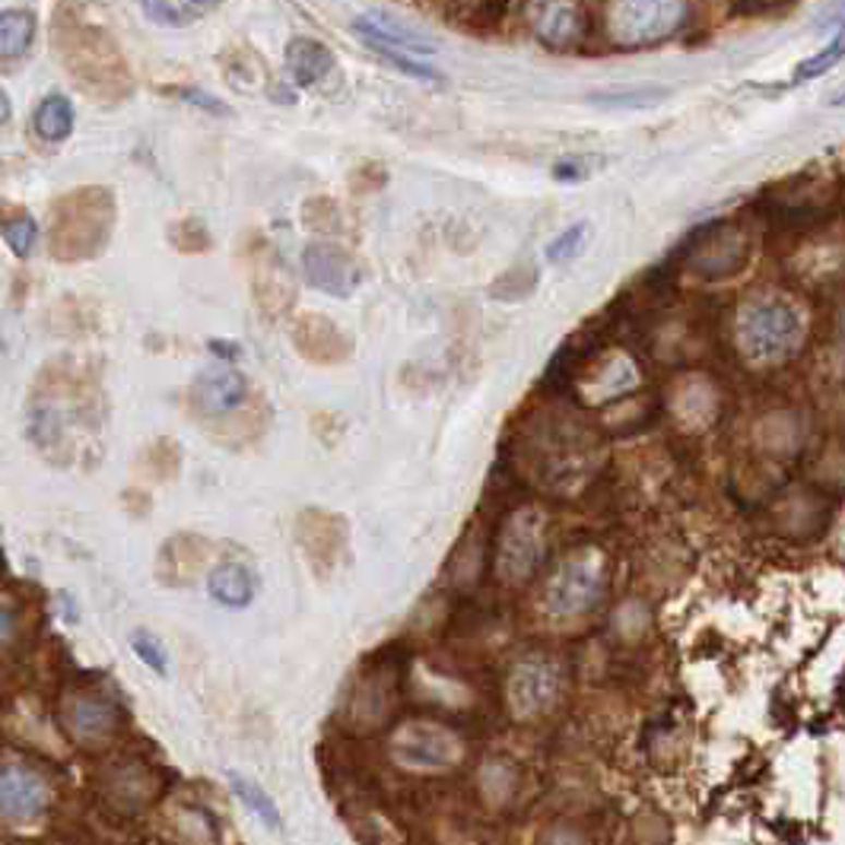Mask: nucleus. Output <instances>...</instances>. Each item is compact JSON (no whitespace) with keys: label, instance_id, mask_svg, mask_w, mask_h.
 Wrapping results in <instances>:
<instances>
[{"label":"nucleus","instance_id":"obj_1","mask_svg":"<svg viewBox=\"0 0 845 845\" xmlns=\"http://www.w3.org/2000/svg\"><path fill=\"white\" fill-rule=\"evenodd\" d=\"M737 340L744 357H750L760 366L785 363L798 353L805 340V315L798 312L795 302L782 295L753 299L740 309Z\"/></svg>","mask_w":845,"mask_h":845},{"label":"nucleus","instance_id":"obj_2","mask_svg":"<svg viewBox=\"0 0 845 845\" xmlns=\"http://www.w3.org/2000/svg\"><path fill=\"white\" fill-rule=\"evenodd\" d=\"M607 569L597 553H576L551 576L544 589V604L556 617H579L604 597Z\"/></svg>","mask_w":845,"mask_h":845},{"label":"nucleus","instance_id":"obj_3","mask_svg":"<svg viewBox=\"0 0 845 845\" xmlns=\"http://www.w3.org/2000/svg\"><path fill=\"white\" fill-rule=\"evenodd\" d=\"M690 16L687 3L677 0H649V3H614L607 10V29L614 45L642 48L674 36Z\"/></svg>","mask_w":845,"mask_h":845},{"label":"nucleus","instance_id":"obj_4","mask_svg":"<svg viewBox=\"0 0 845 845\" xmlns=\"http://www.w3.org/2000/svg\"><path fill=\"white\" fill-rule=\"evenodd\" d=\"M541 553H544V521L534 512L515 515L499 538V559H496L499 576L506 582L528 579L538 569Z\"/></svg>","mask_w":845,"mask_h":845},{"label":"nucleus","instance_id":"obj_5","mask_svg":"<svg viewBox=\"0 0 845 845\" xmlns=\"http://www.w3.org/2000/svg\"><path fill=\"white\" fill-rule=\"evenodd\" d=\"M51 805L48 782L29 766L7 763L0 766V820L3 823H33Z\"/></svg>","mask_w":845,"mask_h":845},{"label":"nucleus","instance_id":"obj_6","mask_svg":"<svg viewBox=\"0 0 845 845\" xmlns=\"http://www.w3.org/2000/svg\"><path fill=\"white\" fill-rule=\"evenodd\" d=\"M353 33L360 38H366L372 48H385V51H398V55H410V58H430L436 55V41L430 36H423L420 29L405 26L401 20H391L382 10H369L363 16L353 20Z\"/></svg>","mask_w":845,"mask_h":845},{"label":"nucleus","instance_id":"obj_7","mask_svg":"<svg viewBox=\"0 0 845 845\" xmlns=\"http://www.w3.org/2000/svg\"><path fill=\"white\" fill-rule=\"evenodd\" d=\"M398 757H401V763L417 766V770H439V766L455 763L458 744H455V737L445 735L439 728L413 725L398 737Z\"/></svg>","mask_w":845,"mask_h":845},{"label":"nucleus","instance_id":"obj_8","mask_svg":"<svg viewBox=\"0 0 845 845\" xmlns=\"http://www.w3.org/2000/svg\"><path fill=\"white\" fill-rule=\"evenodd\" d=\"M305 274L312 280V287L325 290L331 295H347L357 283V264L347 257V252H340L337 245H309L305 252Z\"/></svg>","mask_w":845,"mask_h":845},{"label":"nucleus","instance_id":"obj_9","mask_svg":"<svg viewBox=\"0 0 845 845\" xmlns=\"http://www.w3.org/2000/svg\"><path fill=\"white\" fill-rule=\"evenodd\" d=\"M287 68L299 86H315L318 80H325L334 71L331 48L315 38H293L287 45Z\"/></svg>","mask_w":845,"mask_h":845},{"label":"nucleus","instance_id":"obj_10","mask_svg":"<svg viewBox=\"0 0 845 845\" xmlns=\"http://www.w3.org/2000/svg\"><path fill=\"white\" fill-rule=\"evenodd\" d=\"M207 591H210V597H214L217 604H222V607L242 611V607H249V604L255 601L257 582L245 566H239V563H222V566H217V569L210 572Z\"/></svg>","mask_w":845,"mask_h":845},{"label":"nucleus","instance_id":"obj_11","mask_svg":"<svg viewBox=\"0 0 845 845\" xmlns=\"http://www.w3.org/2000/svg\"><path fill=\"white\" fill-rule=\"evenodd\" d=\"M245 378L239 372H229V369H220V372H207L201 375L197 388H194V398L197 405L204 407L207 413H226L232 407H239L245 401Z\"/></svg>","mask_w":845,"mask_h":845},{"label":"nucleus","instance_id":"obj_12","mask_svg":"<svg viewBox=\"0 0 845 845\" xmlns=\"http://www.w3.org/2000/svg\"><path fill=\"white\" fill-rule=\"evenodd\" d=\"M556 693V677L547 664H524L512 680L515 712H538Z\"/></svg>","mask_w":845,"mask_h":845},{"label":"nucleus","instance_id":"obj_13","mask_svg":"<svg viewBox=\"0 0 845 845\" xmlns=\"http://www.w3.org/2000/svg\"><path fill=\"white\" fill-rule=\"evenodd\" d=\"M541 41H547L551 48H566L576 45L586 23H582V10L579 7H538V23H534Z\"/></svg>","mask_w":845,"mask_h":845},{"label":"nucleus","instance_id":"obj_14","mask_svg":"<svg viewBox=\"0 0 845 845\" xmlns=\"http://www.w3.org/2000/svg\"><path fill=\"white\" fill-rule=\"evenodd\" d=\"M33 128L38 137L61 144L74 134V102L61 93H51L38 102L36 114H33Z\"/></svg>","mask_w":845,"mask_h":845},{"label":"nucleus","instance_id":"obj_15","mask_svg":"<svg viewBox=\"0 0 845 845\" xmlns=\"http://www.w3.org/2000/svg\"><path fill=\"white\" fill-rule=\"evenodd\" d=\"M36 38V13L13 7L0 13V58H20Z\"/></svg>","mask_w":845,"mask_h":845},{"label":"nucleus","instance_id":"obj_16","mask_svg":"<svg viewBox=\"0 0 845 845\" xmlns=\"http://www.w3.org/2000/svg\"><path fill=\"white\" fill-rule=\"evenodd\" d=\"M111 722H114V712L106 702H99V699H76L74 705H71V712H68V725L80 737L106 735L111 728Z\"/></svg>","mask_w":845,"mask_h":845},{"label":"nucleus","instance_id":"obj_17","mask_svg":"<svg viewBox=\"0 0 845 845\" xmlns=\"http://www.w3.org/2000/svg\"><path fill=\"white\" fill-rule=\"evenodd\" d=\"M226 778H229V788L236 792V798H239L245 808L252 810L264 826L280 830V808L274 805V798H270L261 785L249 782V778H242V775H236V772H229Z\"/></svg>","mask_w":845,"mask_h":845},{"label":"nucleus","instance_id":"obj_18","mask_svg":"<svg viewBox=\"0 0 845 845\" xmlns=\"http://www.w3.org/2000/svg\"><path fill=\"white\" fill-rule=\"evenodd\" d=\"M667 86H624V89H604L594 93L591 102L597 106H624V109H645V106H659L662 99H667Z\"/></svg>","mask_w":845,"mask_h":845},{"label":"nucleus","instance_id":"obj_19","mask_svg":"<svg viewBox=\"0 0 845 845\" xmlns=\"http://www.w3.org/2000/svg\"><path fill=\"white\" fill-rule=\"evenodd\" d=\"M141 10H144V16H149L159 26H188V23H194V20L210 13V7H204V3H172V0L144 3Z\"/></svg>","mask_w":845,"mask_h":845},{"label":"nucleus","instance_id":"obj_20","mask_svg":"<svg viewBox=\"0 0 845 845\" xmlns=\"http://www.w3.org/2000/svg\"><path fill=\"white\" fill-rule=\"evenodd\" d=\"M3 242L10 245V252L16 257H29L38 245V222L29 214H20L13 220H7L0 226Z\"/></svg>","mask_w":845,"mask_h":845},{"label":"nucleus","instance_id":"obj_21","mask_svg":"<svg viewBox=\"0 0 845 845\" xmlns=\"http://www.w3.org/2000/svg\"><path fill=\"white\" fill-rule=\"evenodd\" d=\"M843 61V36H836L823 51H817L813 58H808L805 64L795 68V83H808V80H817L826 71H833L836 64Z\"/></svg>","mask_w":845,"mask_h":845},{"label":"nucleus","instance_id":"obj_22","mask_svg":"<svg viewBox=\"0 0 845 845\" xmlns=\"http://www.w3.org/2000/svg\"><path fill=\"white\" fill-rule=\"evenodd\" d=\"M131 649H134V655L147 664L149 671H156L159 677H166V674H169V655H166V649H162V642H159L156 636H149V632H144V629H137V632L131 636Z\"/></svg>","mask_w":845,"mask_h":845},{"label":"nucleus","instance_id":"obj_23","mask_svg":"<svg viewBox=\"0 0 845 845\" xmlns=\"http://www.w3.org/2000/svg\"><path fill=\"white\" fill-rule=\"evenodd\" d=\"M586 239H589V222L582 220L576 222V226H569L566 232H559L551 245H547V261H551V264H563L566 257H576L582 252Z\"/></svg>","mask_w":845,"mask_h":845},{"label":"nucleus","instance_id":"obj_24","mask_svg":"<svg viewBox=\"0 0 845 845\" xmlns=\"http://www.w3.org/2000/svg\"><path fill=\"white\" fill-rule=\"evenodd\" d=\"M375 55L378 58H385L388 64H395L398 71H405V74L417 76V80H430V83H439L442 76L439 71H433V68H426L420 58H410V55H398V51H385V48H375Z\"/></svg>","mask_w":845,"mask_h":845},{"label":"nucleus","instance_id":"obj_25","mask_svg":"<svg viewBox=\"0 0 845 845\" xmlns=\"http://www.w3.org/2000/svg\"><path fill=\"white\" fill-rule=\"evenodd\" d=\"M553 179L556 182H582L586 179V166L579 162V159H559L556 166H553Z\"/></svg>","mask_w":845,"mask_h":845},{"label":"nucleus","instance_id":"obj_26","mask_svg":"<svg viewBox=\"0 0 845 845\" xmlns=\"http://www.w3.org/2000/svg\"><path fill=\"white\" fill-rule=\"evenodd\" d=\"M182 96L191 106H197V109L214 111V114H229V106H222L220 99H214V96H207V93H201V89H184Z\"/></svg>","mask_w":845,"mask_h":845},{"label":"nucleus","instance_id":"obj_27","mask_svg":"<svg viewBox=\"0 0 845 845\" xmlns=\"http://www.w3.org/2000/svg\"><path fill=\"white\" fill-rule=\"evenodd\" d=\"M13 636H16V614H13L10 604L0 601V645H7Z\"/></svg>","mask_w":845,"mask_h":845},{"label":"nucleus","instance_id":"obj_28","mask_svg":"<svg viewBox=\"0 0 845 845\" xmlns=\"http://www.w3.org/2000/svg\"><path fill=\"white\" fill-rule=\"evenodd\" d=\"M10 111H13L10 109V96L0 89V124H7V121H10Z\"/></svg>","mask_w":845,"mask_h":845}]
</instances>
